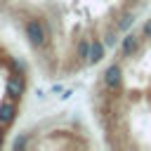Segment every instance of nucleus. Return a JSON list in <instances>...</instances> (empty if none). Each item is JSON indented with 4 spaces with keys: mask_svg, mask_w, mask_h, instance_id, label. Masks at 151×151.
<instances>
[{
    "mask_svg": "<svg viewBox=\"0 0 151 151\" xmlns=\"http://www.w3.org/2000/svg\"><path fill=\"white\" fill-rule=\"evenodd\" d=\"M17 113H19V109H17V104H14L12 99H9V101H2V104H0V125H2V127L12 125L14 118H17Z\"/></svg>",
    "mask_w": 151,
    "mask_h": 151,
    "instance_id": "6",
    "label": "nucleus"
},
{
    "mask_svg": "<svg viewBox=\"0 0 151 151\" xmlns=\"http://www.w3.org/2000/svg\"><path fill=\"white\" fill-rule=\"evenodd\" d=\"M76 54H78V59L87 61V54H90V38H80V40H78V45H76Z\"/></svg>",
    "mask_w": 151,
    "mask_h": 151,
    "instance_id": "7",
    "label": "nucleus"
},
{
    "mask_svg": "<svg viewBox=\"0 0 151 151\" xmlns=\"http://www.w3.org/2000/svg\"><path fill=\"white\" fill-rule=\"evenodd\" d=\"M2 142H5V127L0 125V146H2Z\"/></svg>",
    "mask_w": 151,
    "mask_h": 151,
    "instance_id": "13",
    "label": "nucleus"
},
{
    "mask_svg": "<svg viewBox=\"0 0 151 151\" xmlns=\"http://www.w3.org/2000/svg\"><path fill=\"white\" fill-rule=\"evenodd\" d=\"M120 85H123V68L118 64L106 66V71H104V87L116 92V90H120Z\"/></svg>",
    "mask_w": 151,
    "mask_h": 151,
    "instance_id": "2",
    "label": "nucleus"
},
{
    "mask_svg": "<svg viewBox=\"0 0 151 151\" xmlns=\"http://www.w3.org/2000/svg\"><path fill=\"white\" fill-rule=\"evenodd\" d=\"M24 33H26L28 42L35 50H40V47L47 45V28H45V21L42 19H28L26 26H24Z\"/></svg>",
    "mask_w": 151,
    "mask_h": 151,
    "instance_id": "1",
    "label": "nucleus"
},
{
    "mask_svg": "<svg viewBox=\"0 0 151 151\" xmlns=\"http://www.w3.org/2000/svg\"><path fill=\"white\" fill-rule=\"evenodd\" d=\"M142 33H144V38H151V19L142 26Z\"/></svg>",
    "mask_w": 151,
    "mask_h": 151,
    "instance_id": "11",
    "label": "nucleus"
},
{
    "mask_svg": "<svg viewBox=\"0 0 151 151\" xmlns=\"http://www.w3.org/2000/svg\"><path fill=\"white\" fill-rule=\"evenodd\" d=\"M106 54V45L101 38H90V54H87V64H99Z\"/></svg>",
    "mask_w": 151,
    "mask_h": 151,
    "instance_id": "5",
    "label": "nucleus"
},
{
    "mask_svg": "<svg viewBox=\"0 0 151 151\" xmlns=\"http://www.w3.org/2000/svg\"><path fill=\"white\" fill-rule=\"evenodd\" d=\"M104 45H106V47H116V45H118L116 31H106V33H104Z\"/></svg>",
    "mask_w": 151,
    "mask_h": 151,
    "instance_id": "9",
    "label": "nucleus"
},
{
    "mask_svg": "<svg viewBox=\"0 0 151 151\" xmlns=\"http://www.w3.org/2000/svg\"><path fill=\"white\" fill-rule=\"evenodd\" d=\"M26 144H28L26 134H19V137H17L14 142H12V149H17V151H19V149H26Z\"/></svg>",
    "mask_w": 151,
    "mask_h": 151,
    "instance_id": "10",
    "label": "nucleus"
},
{
    "mask_svg": "<svg viewBox=\"0 0 151 151\" xmlns=\"http://www.w3.org/2000/svg\"><path fill=\"white\" fill-rule=\"evenodd\" d=\"M139 47H142V38H139L137 33L130 31V33L123 35V40H120V52H123V57H132V54H137Z\"/></svg>",
    "mask_w": 151,
    "mask_h": 151,
    "instance_id": "4",
    "label": "nucleus"
},
{
    "mask_svg": "<svg viewBox=\"0 0 151 151\" xmlns=\"http://www.w3.org/2000/svg\"><path fill=\"white\" fill-rule=\"evenodd\" d=\"M132 24H134V14L125 12V14H120V19L116 21V28H118V31H127Z\"/></svg>",
    "mask_w": 151,
    "mask_h": 151,
    "instance_id": "8",
    "label": "nucleus"
},
{
    "mask_svg": "<svg viewBox=\"0 0 151 151\" xmlns=\"http://www.w3.org/2000/svg\"><path fill=\"white\" fill-rule=\"evenodd\" d=\"M71 94H73V90H64V94H61V99H68Z\"/></svg>",
    "mask_w": 151,
    "mask_h": 151,
    "instance_id": "12",
    "label": "nucleus"
},
{
    "mask_svg": "<svg viewBox=\"0 0 151 151\" xmlns=\"http://www.w3.org/2000/svg\"><path fill=\"white\" fill-rule=\"evenodd\" d=\"M24 90H26V80H24V76H21V73H12V76L7 78V85H5L7 97H9L12 101H14V99H21Z\"/></svg>",
    "mask_w": 151,
    "mask_h": 151,
    "instance_id": "3",
    "label": "nucleus"
}]
</instances>
